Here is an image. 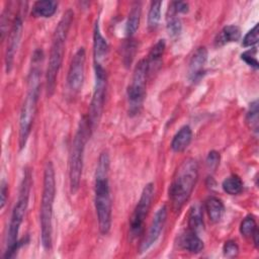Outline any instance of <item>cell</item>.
<instances>
[{"mask_svg": "<svg viewBox=\"0 0 259 259\" xmlns=\"http://www.w3.org/2000/svg\"><path fill=\"white\" fill-rule=\"evenodd\" d=\"M109 156L107 152H102L98 158L95 184H94V203L98 221L99 232L107 235L111 227V198L108 180Z\"/></svg>", "mask_w": 259, "mask_h": 259, "instance_id": "6da1fadb", "label": "cell"}, {"mask_svg": "<svg viewBox=\"0 0 259 259\" xmlns=\"http://www.w3.org/2000/svg\"><path fill=\"white\" fill-rule=\"evenodd\" d=\"M72 20H73V11L69 9L63 14L53 34L49 65H48L47 75H46V86H47L48 96H52L56 88L57 76L62 66L64 52H65V44H66V39L69 33Z\"/></svg>", "mask_w": 259, "mask_h": 259, "instance_id": "7a4b0ae2", "label": "cell"}, {"mask_svg": "<svg viewBox=\"0 0 259 259\" xmlns=\"http://www.w3.org/2000/svg\"><path fill=\"white\" fill-rule=\"evenodd\" d=\"M56 195V179L55 169L51 161H48L44 169V186L39 209L40 221V240L45 250L52 249L53 242V206Z\"/></svg>", "mask_w": 259, "mask_h": 259, "instance_id": "3957f363", "label": "cell"}, {"mask_svg": "<svg viewBox=\"0 0 259 259\" xmlns=\"http://www.w3.org/2000/svg\"><path fill=\"white\" fill-rule=\"evenodd\" d=\"M30 186H31V174L29 170H26L24 172V176L20 184L18 198L12 209V213H11V218H10V222L7 230L6 240H5V251L3 255L4 258H11L19 247L18 233H19L20 226L23 222L25 211L27 209Z\"/></svg>", "mask_w": 259, "mask_h": 259, "instance_id": "277c9868", "label": "cell"}, {"mask_svg": "<svg viewBox=\"0 0 259 259\" xmlns=\"http://www.w3.org/2000/svg\"><path fill=\"white\" fill-rule=\"evenodd\" d=\"M198 177L196 160L188 158L177 168L169 187V197L175 210H179L190 197Z\"/></svg>", "mask_w": 259, "mask_h": 259, "instance_id": "5b68a950", "label": "cell"}, {"mask_svg": "<svg viewBox=\"0 0 259 259\" xmlns=\"http://www.w3.org/2000/svg\"><path fill=\"white\" fill-rule=\"evenodd\" d=\"M91 132L92 128L88 117H83L80 120L79 126L74 136L69 156V181L72 194H75L80 187L84 150Z\"/></svg>", "mask_w": 259, "mask_h": 259, "instance_id": "8992f818", "label": "cell"}, {"mask_svg": "<svg viewBox=\"0 0 259 259\" xmlns=\"http://www.w3.org/2000/svg\"><path fill=\"white\" fill-rule=\"evenodd\" d=\"M40 75L39 69L32 68L28 76L27 93L20 110L19 116V148L25 147L26 141L30 134L31 124L34 118L36 104L39 96Z\"/></svg>", "mask_w": 259, "mask_h": 259, "instance_id": "52a82bcc", "label": "cell"}, {"mask_svg": "<svg viewBox=\"0 0 259 259\" xmlns=\"http://www.w3.org/2000/svg\"><path fill=\"white\" fill-rule=\"evenodd\" d=\"M148 74V61L147 59H143L137 64L132 77V81L126 90L128 112L131 115L138 114L142 109L146 95V84Z\"/></svg>", "mask_w": 259, "mask_h": 259, "instance_id": "ba28073f", "label": "cell"}, {"mask_svg": "<svg viewBox=\"0 0 259 259\" xmlns=\"http://www.w3.org/2000/svg\"><path fill=\"white\" fill-rule=\"evenodd\" d=\"M95 70V82H94V90L92 94V99L90 102L89 109V122L92 131L97 126L104 107L105 93H106V72L102 65L94 64Z\"/></svg>", "mask_w": 259, "mask_h": 259, "instance_id": "9c48e42d", "label": "cell"}, {"mask_svg": "<svg viewBox=\"0 0 259 259\" xmlns=\"http://www.w3.org/2000/svg\"><path fill=\"white\" fill-rule=\"evenodd\" d=\"M154 193H155L154 184L150 182L144 187L141 197L139 199V202L137 203L134 209V212L131 217L128 235L132 240L141 236L144 230V223L151 208L152 201L154 198Z\"/></svg>", "mask_w": 259, "mask_h": 259, "instance_id": "30bf717a", "label": "cell"}, {"mask_svg": "<svg viewBox=\"0 0 259 259\" xmlns=\"http://www.w3.org/2000/svg\"><path fill=\"white\" fill-rule=\"evenodd\" d=\"M85 50L80 48L72 58L67 76L68 87L73 92H78L82 88L85 77Z\"/></svg>", "mask_w": 259, "mask_h": 259, "instance_id": "8fae6325", "label": "cell"}, {"mask_svg": "<svg viewBox=\"0 0 259 259\" xmlns=\"http://www.w3.org/2000/svg\"><path fill=\"white\" fill-rule=\"evenodd\" d=\"M167 212H168V209H167L166 205L160 206L159 209L156 211V213L153 218L152 224L147 233V236L141 243L140 253H143V252H146L147 250H149L155 244V242L158 240V238L160 237V235L163 231V228L165 226L166 219H167Z\"/></svg>", "mask_w": 259, "mask_h": 259, "instance_id": "7c38bea8", "label": "cell"}, {"mask_svg": "<svg viewBox=\"0 0 259 259\" xmlns=\"http://www.w3.org/2000/svg\"><path fill=\"white\" fill-rule=\"evenodd\" d=\"M21 31H22V20L20 15H16L12 22V26H11L10 33L8 36V41H7L6 53H5V66H6L7 72H10L12 68L15 53L17 51V48L20 41Z\"/></svg>", "mask_w": 259, "mask_h": 259, "instance_id": "4fadbf2b", "label": "cell"}, {"mask_svg": "<svg viewBox=\"0 0 259 259\" xmlns=\"http://www.w3.org/2000/svg\"><path fill=\"white\" fill-rule=\"evenodd\" d=\"M206 60L207 51L205 47L197 48L188 63V78L191 82H195L201 77Z\"/></svg>", "mask_w": 259, "mask_h": 259, "instance_id": "5bb4252c", "label": "cell"}, {"mask_svg": "<svg viewBox=\"0 0 259 259\" xmlns=\"http://www.w3.org/2000/svg\"><path fill=\"white\" fill-rule=\"evenodd\" d=\"M108 44L101 34L98 21H96L93 30V57L94 64L102 65L108 54Z\"/></svg>", "mask_w": 259, "mask_h": 259, "instance_id": "9a60e30c", "label": "cell"}, {"mask_svg": "<svg viewBox=\"0 0 259 259\" xmlns=\"http://www.w3.org/2000/svg\"><path fill=\"white\" fill-rule=\"evenodd\" d=\"M179 245L190 253H199L203 249V242L198 235L190 230L184 232L179 238Z\"/></svg>", "mask_w": 259, "mask_h": 259, "instance_id": "2e32d148", "label": "cell"}, {"mask_svg": "<svg viewBox=\"0 0 259 259\" xmlns=\"http://www.w3.org/2000/svg\"><path fill=\"white\" fill-rule=\"evenodd\" d=\"M191 139H192V131L190 126L184 125L173 137L171 142V149L174 152H182L189 146Z\"/></svg>", "mask_w": 259, "mask_h": 259, "instance_id": "e0dca14e", "label": "cell"}, {"mask_svg": "<svg viewBox=\"0 0 259 259\" xmlns=\"http://www.w3.org/2000/svg\"><path fill=\"white\" fill-rule=\"evenodd\" d=\"M204 207L210 222L218 223L221 221L225 211V206L220 198L215 196H209L204 202Z\"/></svg>", "mask_w": 259, "mask_h": 259, "instance_id": "ac0fdd59", "label": "cell"}, {"mask_svg": "<svg viewBox=\"0 0 259 259\" xmlns=\"http://www.w3.org/2000/svg\"><path fill=\"white\" fill-rule=\"evenodd\" d=\"M142 7L140 2H135L130 10L128 17L125 23V33L128 37H132L139 28L141 20Z\"/></svg>", "mask_w": 259, "mask_h": 259, "instance_id": "d6986e66", "label": "cell"}, {"mask_svg": "<svg viewBox=\"0 0 259 259\" xmlns=\"http://www.w3.org/2000/svg\"><path fill=\"white\" fill-rule=\"evenodd\" d=\"M241 37V30L237 25L225 26L217 35L214 39L215 46H223L229 42L238 41Z\"/></svg>", "mask_w": 259, "mask_h": 259, "instance_id": "ffe728a7", "label": "cell"}, {"mask_svg": "<svg viewBox=\"0 0 259 259\" xmlns=\"http://www.w3.org/2000/svg\"><path fill=\"white\" fill-rule=\"evenodd\" d=\"M58 7V3L53 0L36 1L32 5L31 14L35 17H51L55 14Z\"/></svg>", "mask_w": 259, "mask_h": 259, "instance_id": "44dd1931", "label": "cell"}, {"mask_svg": "<svg viewBox=\"0 0 259 259\" xmlns=\"http://www.w3.org/2000/svg\"><path fill=\"white\" fill-rule=\"evenodd\" d=\"M188 230L198 234L203 229V220L201 208L198 204H194L189 209L188 214Z\"/></svg>", "mask_w": 259, "mask_h": 259, "instance_id": "7402d4cb", "label": "cell"}, {"mask_svg": "<svg viewBox=\"0 0 259 259\" xmlns=\"http://www.w3.org/2000/svg\"><path fill=\"white\" fill-rule=\"evenodd\" d=\"M222 187L225 192L230 195H237L243 190V181L238 175H231L227 177L222 184Z\"/></svg>", "mask_w": 259, "mask_h": 259, "instance_id": "603a6c76", "label": "cell"}, {"mask_svg": "<svg viewBox=\"0 0 259 259\" xmlns=\"http://www.w3.org/2000/svg\"><path fill=\"white\" fill-rule=\"evenodd\" d=\"M181 21L178 18L177 14L173 11L171 7H169L168 16H167V29L168 33L171 37H176L181 32Z\"/></svg>", "mask_w": 259, "mask_h": 259, "instance_id": "cb8c5ba5", "label": "cell"}, {"mask_svg": "<svg viewBox=\"0 0 259 259\" xmlns=\"http://www.w3.org/2000/svg\"><path fill=\"white\" fill-rule=\"evenodd\" d=\"M164 51H165V41H164V39H160L151 49L150 54H149V58L147 59L148 65H149V70L152 68L153 65L154 66L160 65L161 58L164 54Z\"/></svg>", "mask_w": 259, "mask_h": 259, "instance_id": "d4e9b609", "label": "cell"}, {"mask_svg": "<svg viewBox=\"0 0 259 259\" xmlns=\"http://www.w3.org/2000/svg\"><path fill=\"white\" fill-rule=\"evenodd\" d=\"M137 51V42L132 37H128L122 46V61L123 64L128 67L131 66Z\"/></svg>", "mask_w": 259, "mask_h": 259, "instance_id": "484cf974", "label": "cell"}, {"mask_svg": "<svg viewBox=\"0 0 259 259\" xmlns=\"http://www.w3.org/2000/svg\"><path fill=\"white\" fill-rule=\"evenodd\" d=\"M161 1H154L151 3L148 13V27L153 29L157 27L161 18Z\"/></svg>", "mask_w": 259, "mask_h": 259, "instance_id": "4316f807", "label": "cell"}, {"mask_svg": "<svg viewBox=\"0 0 259 259\" xmlns=\"http://www.w3.org/2000/svg\"><path fill=\"white\" fill-rule=\"evenodd\" d=\"M246 121L251 127L252 131H254L256 134L258 132V101L255 100L250 104L249 111L246 115Z\"/></svg>", "mask_w": 259, "mask_h": 259, "instance_id": "83f0119b", "label": "cell"}, {"mask_svg": "<svg viewBox=\"0 0 259 259\" xmlns=\"http://www.w3.org/2000/svg\"><path fill=\"white\" fill-rule=\"evenodd\" d=\"M256 229H257L256 221L252 215L246 217L240 225V233L242 234V236H244L246 238L252 237V235Z\"/></svg>", "mask_w": 259, "mask_h": 259, "instance_id": "f1b7e54d", "label": "cell"}, {"mask_svg": "<svg viewBox=\"0 0 259 259\" xmlns=\"http://www.w3.org/2000/svg\"><path fill=\"white\" fill-rule=\"evenodd\" d=\"M258 42V24H255V26L249 30L246 35L243 38L242 45L244 47H253Z\"/></svg>", "mask_w": 259, "mask_h": 259, "instance_id": "f546056e", "label": "cell"}, {"mask_svg": "<svg viewBox=\"0 0 259 259\" xmlns=\"http://www.w3.org/2000/svg\"><path fill=\"white\" fill-rule=\"evenodd\" d=\"M223 252L226 257H229V258L236 257L239 253V246L235 241L229 240L224 244Z\"/></svg>", "mask_w": 259, "mask_h": 259, "instance_id": "4dcf8cb0", "label": "cell"}, {"mask_svg": "<svg viewBox=\"0 0 259 259\" xmlns=\"http://www.w3.org/2000/svg\"><path fill=\"white\" fill-rule=\"evenodd\" d=\"M255 54H256V50H249V51H246L244 52L242 55H241V59L249 66L253 67L254 69H258V62H257V59L255 57Z\"/></svg>", "mask_w": 259, "mask_h": 259, "instance_id": "1f68e13d", "label": "cell"}, {"mask_svg": "<svg viewBox=\"0 0 259 259\" xmlns=\"http://www.w3.org/2000/svg\"><path fill=\"white\" fill-rule=\"evenodd\" d=\"M220 159H221V157H220V153L219 152L213 151V150L210 151L208 153V155L206 157V161H205L207 168L209 170H211V171L215 170L218 168L219 164H220Z\"/></svg>", "mask_w": 259, "mask_h": 259, "instance_id": "d6a6232c", "label": "cell"}, {"mask_svg": "<svg viewBox=\"0 0 259 259\" xmlns=\"http://www.w3.org/2000/svg\"><path fill=\"white\" fill-rule=\"evenodd\" d=\"M170 7L173 9V11L176 14L179 13H186L188 11V4L186 2H182V1H176V2H172Z\"/></svg>", "mask_w": 259, "mask_h": 259, "instance_id": "836d02e7", "label": "cell"}, {"mask_svg": "<svg viewBox=\"0 0 259 259\" xmlns=\"http://www.w3.org/2000/svg\"><path fill=\"white\" fill-rule=\"evenodd\" d=\"M7 193H8V186L6 181L3 179L1 181V190H0V196H1V200H0V208L2 209L5 205L6 202V198H7Z\"/></svg>", "mask_w": 259, "mask_h": 259, "instance_id": "e575fe53", "label": "cell"}]
</instances>
